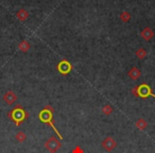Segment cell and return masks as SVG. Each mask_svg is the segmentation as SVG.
Returning a JSON list of instances; mask_svg holds the SVG:
<instances>
[{
    "label": "cell",
    "mask_w": 155,
    "mask_h": 153,
    "mask_svg": "<svg viewBox=\"0 0 155 153\" xmlns=\"http://www.w3.org/2000/svg\"><path fill=\"white\" fill-rule=\"evenodd\" d=\"M53 113H54V109L51 106V105H46L44 109L42 110V112L39 113V119L40 121H42V122H46L48 123V124L50 125V127L53 129L54 131H55V133L57 134V136L60 137V138L62 139V136L61 134H60V132L57 130V128H55V125H54V122L53 120H52V116H53Z\"/></svg>",
    "instance_id": "1"
},
{
    "label": "cell",
    "mask_w": 155,
    "mask_h": 153,
    "mask_svg": "<svg viewBox=\"0 0 155 153\" xmlns=\"http://www.w3.org/2000/svg\"><path fill=\"white\" fill-rule=\"evenodd\" d=\"M71 153H84V150H83L80 146H77L72 151H71Z\"/></svg>",
    "instance_id": "18"
},
{
    "label": "cell",
    "mask_w": 155,
    "mask_h": 153,
    "mask_svg": "<svg viewBox=\"0 0 155 153\" xmlns=\"http://www.w3.org/2000/svg\"><path fill=\"white\" fill-rule=\"evenodd\" d=\"M18 49L21 51V52L26 53V52H28V51L31 49V44L27 40H21V42L18 44Z\"/></svg>",
    "instance_id": "11"
},
{
    "label": "cell",
    "mask_w": 155,
    "mask_h": 153,
    "mask_svg": "<svg viewBox=\"0 0 155 153\" xmlns=\"http://www.w3.org/2000/svg\"><path fill=\"white\" fill-rule=\"evenodd\" d=\"M135 56H136L137 58H139V60H143V58H147L148 52H147V50L145 48L140 47V48H138L136 51H135Z\"/></svg>",
    "instance_id": "12"
},
{
    "label": "cell",
    "mask_w": 155,
    "mask_h": 153,
    "mask_svg": "<svg viewBox=\"0 0 155 153\" xmlns=\"http://www.w3.org/2000/svg\"><path fill=\"white\" fill-rule=\"evenodd\" d=\"M135 125H136V128L138 129V130L140 131H145L148 128V122H147L145 119L142 118H139L138 120L135 122Z\"/></svg>",
    "instance_id": "13"
},
{
    "label": "cell",
    "mask_w": 155,
    "mask_h": 153,
    "mask_svg": "<svg viewBox=\"0 0 155 153\" xmlns=\"http://www.w3.org/2000/svg\"><path fill=\"white\" fill-rule=\"evenodd\" d=\"M7 116L11 117L12 120L15 121V124L18 127V125H20L21 123L24 122L25 119L28 118L29 114L26 113V111L22 109L21 105H17V106H15L14 110H12L11 113L7 114Z\"/></svg>",
    "instance_id": "2"
},
{
    "label": "cell",
    "mask_w": 155,
    "mask_h": 153,
    "mask_svg": "<svg viewBox=\"0 0 155 153\" xmlns=\"http://www.w3.org/2000/svg\"><path fill=\"white\" fill-rule=\"evenodd\" d=\"M132 95L134 96V97H138V85L134 86V87L132 88Z\"/></svg>",
    "instance_id": "17"
},
{
    "label": "cell",
    "mask_w": 155,
    "mask_h": 153,
    "mask_svg": "<svg viewBox=\"0 0 155 153\" xmlns=\"http://www.w3.org/2000/svg\"><path fill=\"white\" fill-rule=\"evenodd\" d=\"M29 16H30V14H29V12L26 9H19L16 13L17 19L19 21H21V22H25L29 18Z\"/></svg>",
    "instance_id": "10"
},
{
    "label": "cell",
    "mask_w": 155,
    "mask_h": 153,
    "mask_svg": "<svg viewBox=\"0 0 155 153\" xmlns=\"http://www.w3.org/2000/svg\"><path fill=\"white\" fill-rule=\"evenodd\" d=\"M57 71H59L60 74L66 76V74H68L69 72L71 71V69H72V65H71L70 63H69L67 60H63L57 64Z\"/></svg>",
    "instance_id": "6"
},
{
    "label": "cell",
    "mask_w": 155,
    "mask_h": 153,
    "mask_svg": "<svg viewBox=\"0 0 155 153\" xmlns=\"http://www.w3.org/2000/svg\"><path fill=\"white\" fill-rule=\"evenodd\" d=\"M101 146L106 152H112V151L115 150L116 147H117V142H116L112 136H107L102 140Z\"/></svg>",
    "instance_id": "4"
},
{
    "label": "cell",
    "mask_w": 155,
    "mask_h": 153,
    "mask_svg": "<svg viewBox=\"0 0 155 153\" xmlns=\"http://www.w3.org/2000/svg\"><path fill=\"white\" fill-rule=\"evenodd\" d=\"M120 20H122L123 22H129L131 20V13H129L127 11H123L121 14H120Z\"/></svg>",
    "instance_id": "15"
},
{
    "label": "cell",
    "mask_w": 155,
    "mask_h": 153,
    "mask_svg": "<svg viewBox=\"0 0 155 153\" xmlns=\"http://www.w3.org/2000/svg\"><path fill=\"white\" fill-rule=\"evenodd\" d=\"M140 36L143 40L149 42V40H152V37L154 36V32H153V30L150 28V27H146V28H143L142 30H141Z\"/></svg>",
    "instance_id": "8"
},
{
    "label": "cell",
    "mask_w": 155,
    "mask_h": 153,
    "mask_svg": "<svg viewBox=\"0 0 155 153\" xmlns=\"http://www.w3.org/2000/svg\"><path fill=\"white\" fill-rule=\"evenodd\" d=\"M62 147V144L57 137L51 136L47 139V142H45V148L47 149L49 152L55 153L59 151V149Z\"/></svg>",
    "instance_id": "3"
},
{
    "label": "cell",
    "mask_w": 155,
    "mask_h": 153,
    "mask_svg": "<svg viewBox=\"0 0 155 153\" xmlns=\"http://www.w3.org/2000/svg\"><path fill=\"white\" fill-rule=\"evenodd\" d=\"M149 96H152V97L155 98V95L152 93L150 86L146 83H142L140 85H138V97L145 99V98H148Z\"/></svg>",
    "instance_id": "5"
},
{
    "label": "cell",
    "mask_w": 155,
    "mask_h": 153,
    "mask_svg": "<svg viewBox=\"0 0 155 153\" xmlns=\"http://www.w3.org/2000/svg\"><path fill=\"white\" fill-rule=\"evenodd\" d=\"M127 76H129V78L131 80H133V81H136V80H138L139 78L141 76V71L139 68L137 67H132L131 69L129 70V72H127Z\"/></svg>",
    "instance_id": "9"
},
{
    "label": "cell",
    "mask_w": 155,
    "mask_h": 153,
    "mask_svg": "<svg viewBox=\"0 0 155 153\" xmlns=\"http://www.w3.org/2000/svg\"><path fill=\"white\" fill-rule=\"evenodd\" d=\"M101 112H102V114H104V115H105V116H110V114L114 112V109H113V106H112V105L105 104V105H103V106H102Z\"/></svg>",
    "instance_id": "14"
},
{
    "label": "cell",
    "mask_w": 155,
    "mask_h": 153,
    "mask_svg": "<svg viewBox=\"0 0 155 153\" xmlns=\"http://www.w3.org/2000/svg\"><path fill=\"white\" fill-rule=\"evenodd\" d=\"M15 138H16V140L18 142H24L27 139V134L25 132H22V131H19L15 135Z\"/></svg>",
    "instance_id": "16"
},
{
    "label": "cell",
    "mask_w": 155,
    "mask_h": 153,
    "mask_svg": "<svg viewBox=\"0 0 155 153\" xmlns=\"http://www.w3.org/2000/svg\"><path fill=\"white\" fill-rule=\"evenodd\" d=\"M3 101H4L7 105H13L15 102L17 101L16 94L13 91H7V93L3 95Z\"/></svg>",
    "instance_id": "7"
}]
</instances>
